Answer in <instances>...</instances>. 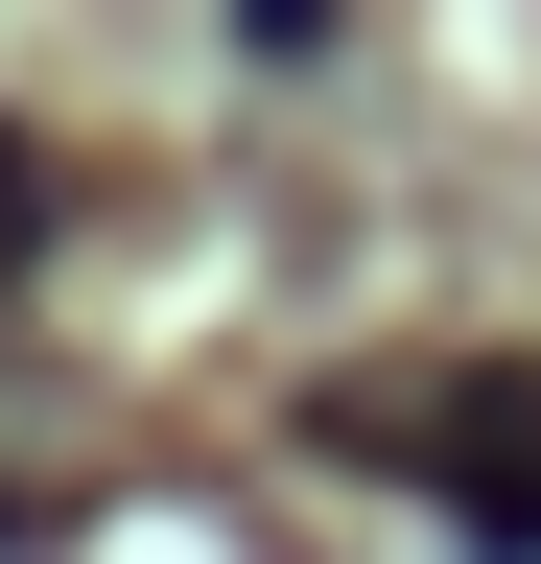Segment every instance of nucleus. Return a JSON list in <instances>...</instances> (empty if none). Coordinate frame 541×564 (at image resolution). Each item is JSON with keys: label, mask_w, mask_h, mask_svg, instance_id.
<instances>
[{"label": "nucleus", "mask_w": 541, "mask_h": 564, "mask_svg": "<svg viewBox=\"0 0 541 564\" xmlns=\"http://www.w3.org/2000/svg\"><path fill=\"white\" fill-rule=\"evenodd\" d=\"M400 447L447 470V518L495 541V564H541V352H495V377H447V400H400Z\"/></svg>", "instance_id": "1"}]
</instances>
